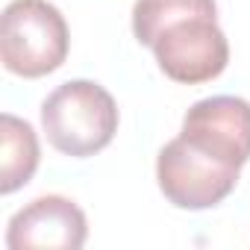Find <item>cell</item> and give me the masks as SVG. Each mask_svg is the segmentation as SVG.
Returning <instances> with one entry per match:
<instances>
[{"mask_svg": "<svg viewBox=\"0 0 250 250\" xmlns=\"http://www.w3.org/2000/svg\"><path fill=\"white\" fill-rule=\"evenodd\" d=\"M47 142L74 159L100 153L118 133V106L112 94L91 80H68L42 103Z\"/></svg>", "mask_w": 250, "mask_h": 250, "instance_id": "1", "label": "cell"}, {"mask_svg": "<svg viewBox=\"0 0 250 250\" xmlns=\"http://www.w3.org/2000/svg\"><path fill=\"white\" fill-rule=\"evenodd\" d=\"M71 36L62 12L47 0H12L0 18L3 68L24 80H39L62 68Z\"/></svg>", "mask_w": 250, "mask_h": 250, "instance_id": "2", "label": "cell"}, {"mask_svg": "<svg viewBox=\"0 0 250 250\" xmlns=\"http://www.w3.org/2000/svg\"><path fill=\"white\" fill-rule=\"evenodd\" d=\"M238 171L206 150L194 147L188 139H171L156 159V180L162 194L177 209H209L218 206L238 183Z\"/></svg>", "mask_w": 250, "mask_h": 250, "instance_id": "3", "label": "cell"}, {"mask_svg": "<svg viewBox=\"0 0 250 250\" xmlns=\"http://www.w3.org/2000/svg\"><path fill=\"white\" fill-rule=\"evenodd\" d=\"M150 50L162 74L183 85L209 83L229 62V44L218 27V15H191L171 24Z\"/></svg>", "mask_w": 250, "mask_h": 250, "instance_id": "4", "label": "cell"}, {"mask_svg": "<svg viewBox=\"0 0 250 250\" xmlns=\"http://www.w3.org/2000/svg\"><path fill=\"white\" fill-rule=\"evenodd\" d=\"M180 136L209 156L241 168L250 159V103L227 94L197 100L183 118Z\"/></svg>", "mask_w": 250, "mask_h": 250, "instance_id": "5", "label": "cell"}, {"mask_svg": "<svg viewBox=\"0 0 250 250\" xmlns=\"http://www.w3.org/2000/svg\"><path fill=\"white\" fill-rule=\"evenodd\" d=\"M85 235L88 224L83 209L62 194H44L12 215L6 229V244L12 250H33V247L80 250L85 244Z\"/></svg>", "mask_w": 250, "mask_h": 250, "instance_id": "6", "label": "cell"}, {"mask_svg": "<svg viewBox=\"0 0 250 250\" xmlns=\"http://www.w3.org/2000/svg\"><path fill=\"white\" fill-rule=\"evenodd\" d=\"M0 191L12 194L21 186H27L39 168V139L36 130L27 121L15 118V115H3L0 118Z\"/></svg>", "mask_w": 250, "mask_h": 250, "instance_id": "7", "label": "cell"}, {"mask_svg": "<svg viewBox=\"0 0 250 250\" xmlns=\"http://www.w3.org/2000/svg\"><path fill=\"white\" fill-rule=\"evenodd\" d=\"M191 15H218L215 0H136L133 33L139 44L153 47L156 39L177 21Z\"/></svg>", "mask_w": 250, "mask_h": 250, "instance_id": "8", "label": "cell"}]
</instances>
